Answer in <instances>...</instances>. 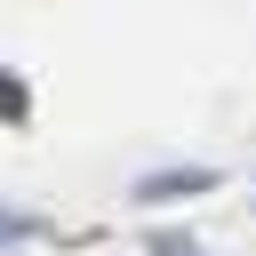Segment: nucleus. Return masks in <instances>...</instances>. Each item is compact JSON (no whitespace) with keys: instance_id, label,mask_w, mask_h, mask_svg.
<instances>
[{"instance_id":"f257e3e1","label":"nucleus","mask_w":256,"mask_h":256,"mask_svg":"<svg viewBox=\"0 0 256 256\" xmlns=\"http://www.w3.org/2000/svg\"><path fill=\"white\" fill-rule=\"evenodd\" d=\"M216 168H168V176H144V200H168V192H208Z\"/></svg>"}]
</instances>
